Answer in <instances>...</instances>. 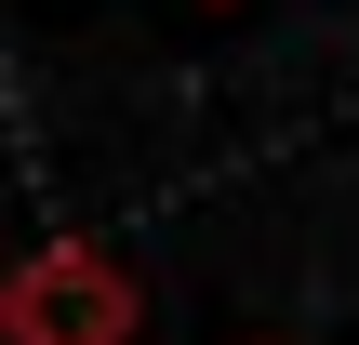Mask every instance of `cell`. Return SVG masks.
<instances>
[{
    "instance_id": "cell-1",
    "label": "cell",
    "mask_w": 359,
    "mask_h": 345,
    "mask_svg": "<svg viewBox=\"0 0 359 345\" xmlns=\"http://www.w3.org/2000/svg\"><path fill=\"white\" fill-rule=\"evenodd\" d=\"M13 345H133V279H120V253H93V239L27 253V279H13Z\"/></svg>"
}]
</instances>
